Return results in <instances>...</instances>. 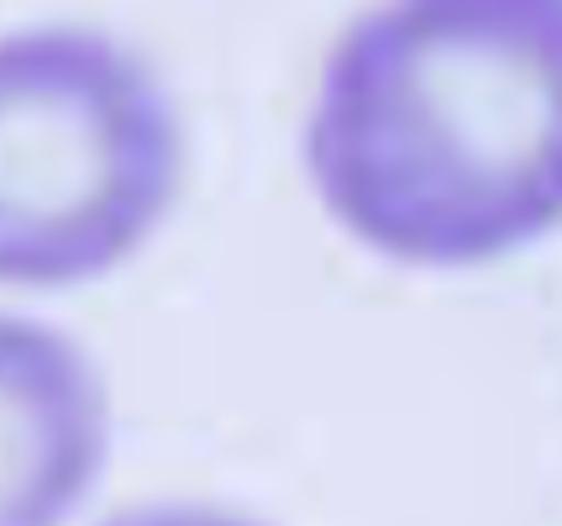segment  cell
Returning a JSON list of instances; mask_svg holds the SVG:
<instances>
[{"mask_svg":"<svg viewBox=\"0 0 562 526\" xmlns=\"http://www.w3.org/2000/svg\"><path fill=\"white\" fill-rule=\"evenodd\" d=\"M558 5H390L326 58L305 169L321 205L394 264H494L558 226Z\"/></svg>","mask_w":562,"mask_h":526,"instance_id":"obj_1","label":"cell"},{"mask_svg":"<svg viewBox=\"0 0 562 526\" xmlns=\"http://www.w3.org/2000/svg\"><path fill=\"white\" fill-rule=\"evenodd\" d=\"M184 184V122L143 53L90 26L0 37V284L111 275Z\"/></svg>","mask_w":562,"mask_h":526,"instance_id":"obj_2","label":"cell"},{"mask_svg":"<svg viewBox=\"0 0 562 526\" xmlns=\"http://www.w3.org/2000/svg\"><path fill=\"white\" fill-rule=\"evenodd\" d=\"M111 448L90 352L58 326L0 311V526H64Z\"/></svg>","mask_w":562,"mask_h":526,"instance_id":"obj_3","label":"cell"},{"mask_svg":"<svg viewBox=\"0 0 562 526\" xmlns=\"http://www.w3.org/2000/svg\"><path fill=\"white\" fill-rule=\"evenodd\" d=\"M100 526H263L243 516V511H226V505H184V501H164V505H126L111 522Z\"/></svg>","mask_w":562,"mask_h":526,"instance_id":"obj_4","label":"cell"}]
</instances>
